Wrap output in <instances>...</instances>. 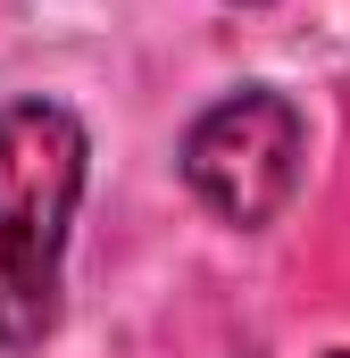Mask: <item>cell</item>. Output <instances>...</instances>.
<instances>
[{"label":"cell","mask_w":350,"mask_h":358,"mask_svg":"<svg viewBox=\"0 0 350 358\" xmlns=\"http://www.w3.org/2000/svg\"><path fill=\"white\" fill-rule=\"evenodd\" d=\"M342 358H350V350H342Z\"/></svg>","instance_id":"obj_3"},{"label":"cell","mask_w":350,"mask_h":358,"mask_svg":"<svg viewBox=\"0 0 350 358\" xmlns=\"http://www.w3.org/2000/svg\"><path fill=\"white\" fill-rule=\"evenodd\" d=\"M84 200V125L59 100L0 108V350L59 325V250Z\"/></svg>","instance_id":"obj_1"},{"label":"cell","mask_w":350,"mask_h":358,"mask_svg":"<svg viewBox=\"0 0 350 358\" xmlns=\"http://www.w3.org/2000/svg\"><path fill=\"white\" fill-rule=\"evenodd\" d=\"M183 183L225 217V225H267L292 183H300V117L275 92H234L183 134Z\"/></svg>","instance_id":"obj_2"}]
</instances>
